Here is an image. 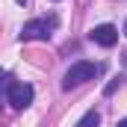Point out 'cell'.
<instances>
[{"instance_id":"6","label":"cell","mask_w":127,"mask_h":127,"mask_svg":"<svg viewBox=\"0 0 127 127\" xmlns=\"http://www.w3.org/2000/svg\"><path fill=\"white\" fill-rule=\"evenodd\" d=\"M118 83H121V80H118V77H115V80H112V83H109V86H106V89H103V95H112V92H115V89H118Z\"/></svg>"},{"instance_id":"8","label":"cell","mask_w":127,"mask_h":127,"mask_svg":"<svg viewBox=\"0 0 127 127\" xmlns=\"http://www.w3.org/2000/svg\"><path fill=\"white\" fill-rule=\"evenodd\" d=\"M124 35H127V21H124Z\"/></svg>"},{"instance_id":"5","label":"cell","mask_w":127,"mask_h":127,"mask_svg":"<svg viewBox=\"0 0 127 127\" xmlns=\"http://www.w3.org/2000/svg\"><path fill=\"white\" fill-rule=\"evenodd\" d=\"M77 127H100V115L92 109V112H86V115L77 121Z\"/></svg>"},{"instance_id":"4","label":"cell","mask_w":127,"mask_h":127,"mask_svg":"<svg viewBox=\"0 0 127 127\" xmlns=\"http://www.w3.org/2000/svg\"><path fill=\"white\" fill-rule=\"evenodd\" d=\"M50 24H53V21H50ZM50 24H47V21H27V24H24V30H21V38H24V41H32V38H47V35H50Z\"/></svg>"},{"instance_id":"7","label":"cell","mask_w":127,"mask_h":127,"mask_svg":"<svg viewBox=\"0 0 127 127\" xmlns=\"http://www.w3.org/2000/svg\"><path fill=\"white\" fill-rule=\"evenodd\" d=\"M118 127H127V118H124V121H118Z\"/></svg>"},{"instance_id":"3","label":"cell","mask_w":127,"mask_h":127,"mask_svg":"<svg viewBox=\"0 0 127 127\" xmlns=\"http://www.w3.org/2000/svg\"><path fill=\"white\" fill-rule=\"evenodd\" d=\"M92 41L100 44V47H112V44L118 41V30H115L112 24H97L95 30H92Z\"/></svg>"},{"instance_id":"2","label":"cell","mask_w":127,"mask_h":127,"mask_svg":"<svg viewBox=\"0 0 127 127\" xmlns=\"http://www.w3.org/2000/svg\"><path fill=\"white\" fill-rule=\"evenodd\" d=\"M9 103L15 109H24L32 103V86L30 83H9Z\"/></svg>"},{"instance_id":"1","label":"cell","mask_w":127,"mask_h":127,"mask_svg":"<svg viewBox=\"0 0 127 127\" xmlns=\"http://www.w3.org/2000/svg\"><path fill=\"white\" fill-rule=\"evenodd\" d=\"M97 74V65L95 62H74L68 71H65V80H62V89H74V86H83V83H89V80H95Z\"/></svg>"}]
</instances>
